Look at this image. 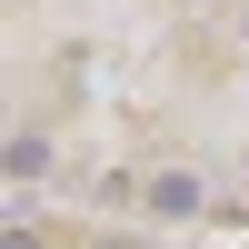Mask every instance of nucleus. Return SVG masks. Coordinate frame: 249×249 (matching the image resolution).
<instances>
[{
    "mask_svg": "<svg viewBox=\"0 0 249 249\" xmlns=\"http://www.w3.org/2000/svg\"><path fill=\"white\" fill-rule=\"evenodd\" d=\"M50 170V140H10V179H40Z\"/></svg>",
    "mask_w": 249,
    "mask_h": 249,
    "instance_id": "f03ea898",
    "label": "nucleus"
},
{
    "mask_svg": "<svg viewBox=\"0 0 249 249\" xmlns=\"http://www.w3.org/2000/svg\"><path fill=\"white\" fill-rule=\"evenodd\" d=\"M150 210H170V219H179V210H199V179H190V170H170V179H150Z\"/></svg>",
    "mask_w": 249,
    "mask_h": 249,
    "instance_id": "f257e3e1",
    "label": "nucleus"
}]
</instances>
